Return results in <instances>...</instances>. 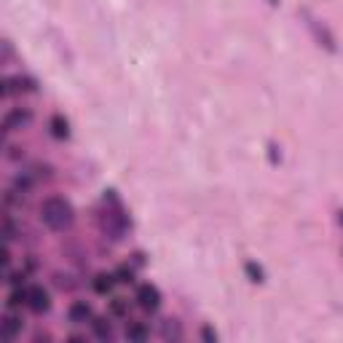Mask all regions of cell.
<instances>
[{
    "label": "cell",
    "mask_w": 343,
    "mask_h": 343,
    "mask_svg": "<svg viewBox=\"0 0 343 343\" xmlns=\"http://www.w3.org/2000/svg\"><path fill=\"white\" fill-rule=\"evenodd\" d=\"M41 212H43L41 215L43 222L49 228H54V231L67 228V225H70V220H73V209H70V204H67L65 198H46Z\"/></svg>",
    "instance_id": "6da1fadb"
},
{
    "label": "cell",
    "mask_w": 343,
    "mask_h": 343,
    "mask_svg": "<svg viewBox=\"0 0 343 343\" xmlns=\"http://www.w3.org/2000/svg\"><path fill=\"white\" fill-rule=\"evenodd\" d=\"M137 303H140L145 311H156L158 303H161V295H158V290L153 287V284H142V287L137 290Z\"/></svg>",
    "instance_id": "7a4b0ae2"
},
{
    "label": "cell",
    "mask_w": 343,
    "mask_h": 343,
    "mask_svg": "<svg viewBox=\"0 0 343 343\" xmlns=\"http://www.w3.org/2000/svg\"><path fill=\"white\" fill-rule=\"evenodd\" d=\"M27 306H30L32 311L43 314L46 308L51 306V300H49V293H46L43 287H30V290H27Z\"/></svg>",
    "instance_id": "3957f363"
},
{
    "label": "cell",
    "mask_w": 343,
    "mask_h": 343,
    "mask_svg": "<svg viewBox=\"0 0 343 343\" xmlns=\"http://www.w3.org/2000/svg\"><path fill=\"white\" fill-rule=\"evenodd\" d=\"M30 121H32V116L27 110H11V113H5L3 126H5V131H19V129H24Z\"/></svg>",
    "instance_id": "277c9868"
},
{
    "label": "cell",
    "mask_w": 343,
    "mask_h": 343,
    "mask_svg": "<svg viewBox=\"0 0 343 343\" xmlns=\"http://www.w3.org/2000/svg\"><path fill=\"white\" fill-rule=\"evenodd\" d=\"M19 91H35V83L30 78H5L3 81V97H11V94H19Z\"/></svg>",
    "instance_id": "5b68a950"
},
{
    "label": "cell",
    "mask_w": 343,
    "mask_h": 343,
    "mask_svg": "<svg viewBox=\"0 0 343 343\" xmlns=\"http://www.w3.org/2000/svg\"><path fill=\"white\" fill-rule=\"evenodd\" d=\"M67 317H70V322H73V324H86V322L91 319V308H89V303H86V300L73 303L70 311H67Z\"/></svg>",
    "instance_id": "8992f818"
},
{
    "label": "cell",
    "mask_w": 343,
    "mask_h": 343,
    "mask_svg": "<svg viewBox=\"0 0 343 343\" xmlns=\"http://www.w3.org/2000/svg\"><path fill=\"white\" fill-rule=\"evenodd\" d=\"M19 330H22V319L14 317V314H5V319H3V338H14Z\"/></svg>",
    "instance_id": "52a82bcc"
},
{
    "label": "cell",
    "mask_w": 343,
    "mask_h": 343,
    "mask_svg": "<svg viewBox=\"0 0 343 343\" xmlns=\"http://www.w3.org/2000/svg\"><path fill=\"white\" fill-rule=\"evenodd\" d=\"M113 273H99V276H97V282H94V290L97 293H107V290L113 287Z\"/></svg>",
    "instance_id": "ba28073f"
},
{
    "label": "cell",
    "mask_w": 343,
    "mask_h": 343,
    "mask_svg": "<svg viewBox=\"0 0 343 343\" xmlns=\"http://www.w3.org/2000/svg\"><path fill=\"white\" fill-rule=\"evenodd\" d=\"M126 338H134V341H142V338H147V330L142 327V324H137V322H131L129 327H126Z\"/></svg>",
    "instance_id": "9c48e42d"
},
{
    "label": "cell",
    "mask_w": 343,
    "mask_h": 343,
    "mask_svg": "<svg viewBox=\"0 0 343 343\" xmlns=\"http://www.w3.org/2000/svg\"><path fill=\"white\" fill-rule=\"evenodd\" d=\"M91 327H94L97 338H110V324H107L105 319H94V322H91Z\"/></svg>",
    "instance_id": "30bf717a"
},
{
    "label": "cell",
    "mask_w": 343,
    "mask_h": 343,
    "mask_svg": "<svg viewBox=\"0 0 343 343\" xmlns=\"http://www.w3.org/2000/svg\"><path fill=\"white\" fill-rule=\"evenodd\" d=\"M51 134L54 137H67V121H62L59 116L51 121Z\"/></svg>",
    "instance_id": "8fae6325"
},
{
    "label": "cell",
    "mask_w": 343,
    "mask_h": 343,
    "mask_svg": "<svg viewBox=\"0 0 343 343\" xmlns=\"http://www.w3.org/2000/svg\"><path fill=\"white\" fill-rule=\"evenodd\" d=\"M247 273L252 276V282H263V271L255 268V263H247Z\"/></svg>",
    "instance_id": "7c38bea8"
},
{
    "label": "cell",
    "mask_w": 343,
    "mask_h": 343,
    "mask_svg": "<svg viewBox=\"0 0 343 343\" xmlns=\"http://www.w3.org/2000/svg\"><path fill=\"white\" fill-rule=\"evenodd\" d=\"M126 311V306H123V300L118 298V300H113V314H123Z\"/></svg>",
    "instance_id": "4fadbf2b"
}]
</instances>
